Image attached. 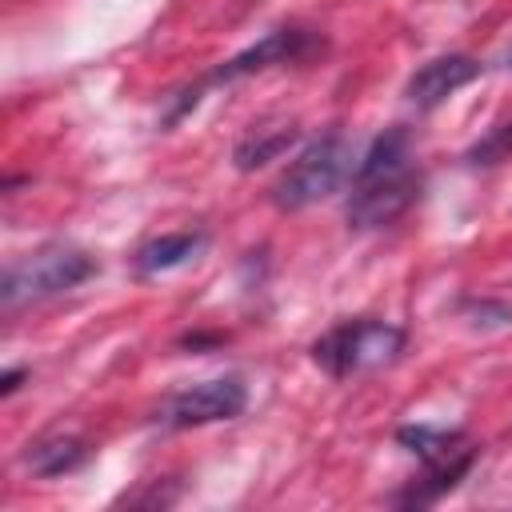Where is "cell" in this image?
<instances>
[{
  "instance_id": "6da1fadb",
  "label": "cell",
  "mask_w": 512,
  "mask_h": 512,
  "mask_svg": "<svg viewBox=\"0 0 512 512\" xmlns=\"http://www.w3.org/2000/svg\"><path fill=\"white\" fill-rule=\"evenodd\" d=\"M420 196V168L412 156V136L404 128H388L372 140L368 156L352 172V192L344 216L352 228L372 232L400 220Z\"/></svg>"
},
{
  "instance_id": "7a4b0ae2",
  "label": "cell",
  "mask_w": 512,
  "mask_h": 512,
  "mask_svg": "<svg viewBox=\"0 0 512 512\" xmlns=\"http://www.w3.org/2000/svg\"><path fill=\"white\" fill-rule=\"evenodd\" d=\"M88 276H96V260L84 248L56 240V244H44V248H36V252H28V256H20L16 264L4 268L0 300H4V308H20V304H32V300L72 292Z\"/></svg>"
},
{
  "instance_id": "3957f363",
  "label": "cell",
  "mask_w": 512,
  "mask_h": 512,
  "mask_svg": "<svg viewBox=\"0 0 512 512\" xmlns=\"http://www.w3.org/2000/svg\"><path fill=\"white\" fill-rule=\"evenodd\" d=\"M400 352H404V328L388 320H344L312 344V360L336 380L356 372H376L400 360Z\"/></svg>"
},
{
  "instance_id": "277c9868",
  "label": "cell",
  "mask_w": 512,
  "mask_h": 512,
  "mask_svg": "<svg viewBox=\"0 0 512 512\" xmlns=\"http://www.w3.org/2000/svg\"><path fill=\"white\" fill-rule=\"evenodd\" d=\"M348 172H352V148H348V140L340 132H324L272 184V204L284 208V212H300V208L332 196L344 184Z\"/></svg>"
},
{
  "instance_id": "5b68a950",
  "label": "cell",
  "mask_w": 512,
  "mask_h": 512,
  "mask_svg": "<svg viewBox=\"0 0 512 512\" xmlns=\"http://www.w3.org/2000/svg\"><path fill=\"white\" fill-rule=\"evenodd\" d=\"M248 404V388L240 376H216V380H200L188 384L180 392H172L160 404V424L168 428H200V424H220V420H236Z\"/></svg>"
},
{
  "instance_id": "8992f818",
  "label": "cell",
  "mask_w": 512,
  "mask_h": 512,
  "mask_svg": "<svg viewBox=\"0 0 512 512\" xmlns=\"http://www.w3.org/2000/svg\"><path fill=\"white\" fill-rule=\"evenodd\" d=\"M312 48H316V36H312V32H304V28H276V32H268L264 40H256L252 48L236 52L232 60H224V64L208 76V84H228V80H240V76H252V72L276 68V64L304 60Z\"/></svg>"
},
{
  "instance_id": "52a82bcc",
  "label": "cell",
  "mask_w": 512,
  "mask_h": 512,
  "mask_svg": "<svg viewBox=\"0 0 512 512\" xmlns=\"http://www.w3.org/2000/svg\"><path fill=\"white\" fill-rule=\"evenodd\" d=\"M476 76H480V64H476L472 56H464V52L436 56V60H428V64H420V68L412 72V80H408L404 96H408V104H412V108L428 112V108L444 104L452 92H460L464 84H472Z\"/></svg>"
},
{
  "instance_id": "ba28073f",
  "label": "cell",
  "mask_w": 512,
  "mask_h": 512,
  "mask_svg": "<svg viewBox=\"0 0 512 512\" xmlns=\"http://www.w3.org/2000/svg\"><path fill=\"white\" fill-rule=\"evenodd\" d=\"M200 248H204V232H168V236L148 240V244L136 252L132 264H136L140 276H160V272H172V268L188 264Z\"/></svg>"
},
{
  "instance_id": "9c48e42d",
  "label": "cell",
  "mask_w": 512,
  "mask_h": 512,
  "mask_svg": "<svg viewBox=\"0 0 512 512\" xmlns=\"http://www.w3.org/2000/svg\"><path fill=\"white\" fill-rule=\"evenodd\" d=\"M88 456L84 440L80 436H68V432H56V436H44L36 444H28L24 452V464L36 472V476H64L72 468H80Z\"/></svg>"
},
{
  "instance_id": "30bf717a",
  "label": "cell",
  "mask_w": 512,
  "mask_h": 512,
  "mask_svg": "<svg viewBox=\"0 0 512 512\" xmlns=\"http://www.w3.org/2000/svg\"><path fill=\"white\" fill-rule=\"evenodd\" d=\"M472 460H476V448H464V452H456V456H448L440 464H424L428 472L420 480H412V488L400 496V504H432V500H440L444 492H452L468 476Z\"/></svg>"
},
{
  "instance_id": "8fae6325",
  "label": "cell",
  "mask_w": 512,
  "mask_h": 512,
  "mask_svg": "<svg viewBox=\"0 0 512 512\" xmlns=\"http://www.w3.org/2000/svg\"><path fill=\"white\" fill-rule=\"evenodd\" d=\"M396 440L408 452H416L424 464H440V460H448V456H456V452L468 448L464 444V432H456V428H432V424H408V428L396 432Z\"/></svg>"
},
{
  "instance_id": "7c38bea8",
  "label": "cell",
  "mask_w": 512,
  "mask_h": 512,
  "mask_svg": "<svg viewBox=\"0 0 512 512\" xmlns=\"http://www.w3.org/2000/svg\"><path fill=\"white\" fill-rule=\"evenodd\" d=\"M292 140H296V128H292V124H288V128H272V132H260V128H256L248 140L236 144V168H240V172H252V168H260V164L276 160Z\"/></svg>"
},
{
  "instance_id": "4fadbf2b",
  "label": "cell",
  "mask_w": 512,
  "mask_h": 512,
  "mask_svg": "<svg viewBox=\"0 0 512 512\" xmlns=\"http://www.w3.org/2000/svg\"><path fill=\"white\" fill-rule=\"evenodd\" d=\"M464 160H468L472 168H492V164H500V160H512V120L488 128V132L464 152Z\"/></svg>"
},
{
  "instance_id": "5bb4252c",
  "label": "cell",
  "mask_w": 512,
  "mask_h": 512,
  "mask_svg": "<svg viewBox=\"0 0 512 512\" xmlns=\"http://www.w3.org/2000/svg\"><path fill=\"white\" fill-rule=\"evenodd\" d=\"M460 308L476 328H504L512 320V304L508 300H464Z\"/></svg>"
},
{
  "instance_id": "9a60e30c",
  "label": "cell",
  "mask_w": 512,
  "mask_h": 512,
  "mask_svg": "<svg viewBox=\"0 0 512 512\" xmlns=\"http://www.w3.org/2000/svg\"><path fill=\"white\" fill-rule=\"evenodd\" d=\"M20 380H24V372H20V368H12V372H4V384H0V392H4V396H12V392L20 388Z\"/></svg>"
},
{
  "instance_id": "2e32d148",
  "label": "cell",
  "mask_w": 512,
  "mask_h": 512,
  "mask_svg": "<svg viewBox=\"0 0 512 512\" xmlns=\"http://www.w3.org/2000/svg\"><path fill=\"white\" fill-rule=\"evenodd\" d=\"M508 68H512V48H508Z\"/></svg>"
}]
</instances>
